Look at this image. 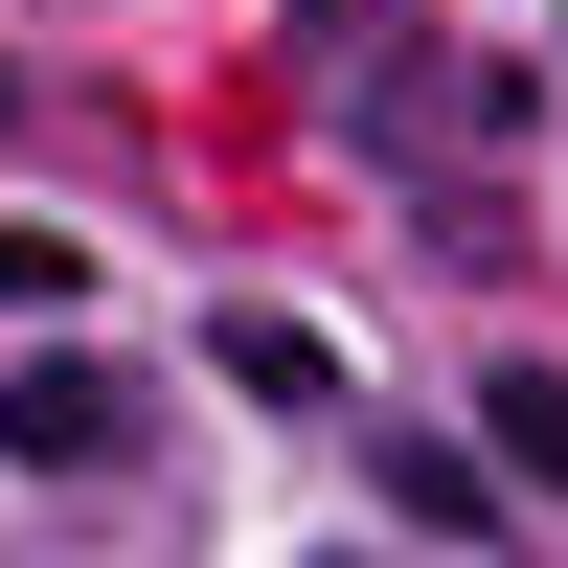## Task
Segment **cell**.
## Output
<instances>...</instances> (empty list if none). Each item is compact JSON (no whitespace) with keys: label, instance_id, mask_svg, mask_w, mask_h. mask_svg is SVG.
Masks as SVG:
<instances>
[{"label":"cell","instance_id":"1","mask_svg":"<svg viewBox=\"0 0 568 568\" xmlns=\"http://www.w3.org/2000/svg\"><path fill=\"white\" fill-rule=\"evenodd\" d=\"M0 455H45V478H91V455H136V364H91V342H45L23 387H0Z\"/></svg>","mask_w":568,"mask_h":568},{"label":"cell","instance_id":"2","mask_svg":"<svg viewBox=\"0 0 568 568\" xmlns=\"http://www.w3.org/2000/svg\"><path fill=\"white\" fill-rule=\"evenodd\" d=\"M478 455H500L524 500H568V387H546V364H500V387H478Z\"/></svg>","mask_w":568,"mask_h":568},{"label":"cell","instance_id":"3","mask_svg":"<svg viewBox=\"0 0 568 568\" xmlns=\"http://www.w3.org/2000/svg\"><path fill=\"white\" fill-rule=\"evenodd\" d=\"M91 296V251H69V227H0V318H69Z\"/></svg>","mask_w":568,"mask_h":568}]
</instances>
